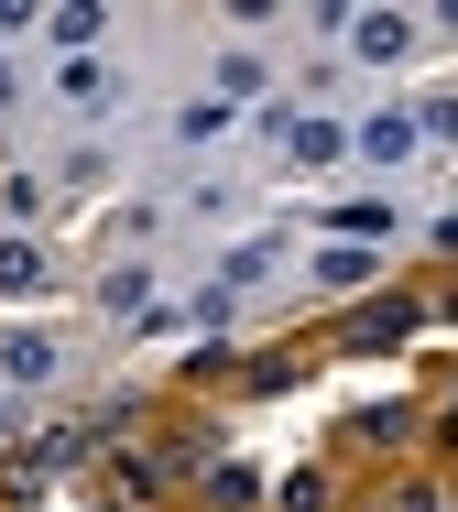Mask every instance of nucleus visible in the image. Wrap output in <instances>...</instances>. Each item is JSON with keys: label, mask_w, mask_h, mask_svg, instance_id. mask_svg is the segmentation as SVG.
<instances>
[{"label": "nucleus", "mask_w": 458, "mask_h": 512, "mask_svg": "<svg viewBox=\"0 0 458 512\" xmlns=\"http://www.w3.org/2000/svg\"><path fill=\"white\" fill-rule=\"evenodd\" d=\"M415 327H426V295H415V284H393V295H371V306L349 316L339 338H349V349H393V338H415Z\"/></svg>", "instance_id": "f257e3e1"}, {"label": "nucleus", "mask_w": 458, "mask_h": 512, "mask_svg": "<svg viewBox=\"0 0 458 512\" xmlns=\"http://www.w3.org/2000/svg\"><path fill=\"white\" fill-rule=\"evenodd\" d=\"M339 33H349V55H360V66H393V55L415 44V22H404V11H339Z\"/></svg>", "instance_id": "f03ea898"}, {"label": "nucleus", "mask_w": 458, "mask_h": 512, "mask_svg": "<svg viewBox=\"0 0 458 512\" xmlns=\"http://www.w3.org/2000/svg\"><path fill=\"white\" fill-rule=\"evenodd\" d=\"M273 142H284L295 164H339V153H349V131L317 120V109H273Z\"/></svg>", "instance_id": "7ed1b4c3"}, {"label": "nucleus", "mask_w": 458, "mask_h": 512, "mask_svg": "<svg viewBox=\"0 0 458 512\" xmlns=\"http://www.w3.org/2000/svg\"><path fill=\"white\" fill-rule=\"evenodd\" d=\"M262 512H339V469H328V458H306V469H284Z\"/></svg>", "instance_id": "20e7f679"}, {"label": "nucleus", "mask_w": 458, "mask_h": 512, "mask_svg": "<svg viewBox=\"0 0 458 512\" xmlns=\"http://www.w3.org/2000/svg\"><path fill=\"white\" fill-rule=\"evenodd\" d=\"M44 284H55L44 240H0V295H44Z\"/></svg>", "instance_id": "39448f33"}, {"label": "nucleus", "mask_w": 458, "mask_h": 512, "mask_svg": "<svg viewBox=\"0 0 458 512\" xmlns=\"http://www.w3.org/2000/svg\"><path fill=\"white\" fill-rule=\"evenodd\" d=\"M197 491H208L219 512H251V502H262V480H251L240 458H208V469H197Z\"/></svg>", "instance_id": "423d86ee"}, {"label": "nucleus", "mask_w": 458, "mask_h": 512, "mask_svg": "<svg viewBox=\"0 0 458 512\" xmlns=\"http://www.w3.org/2000/svg\"><path fill=\"white\" fill-rule=\"evenodd\" d=\"M360 153H371V164H404V153H415V109H382V120H360Z\"/></svg>", "instance_id": "0eeeda50"}, {"label": "nucleus", "mask_w": 458, "mask_h": 512, "mask_svg": "<svg viewBox=\"0 0 458 512\" xmlns=\"http://www.w3.org/2000/svg\"><path fill=\"white\" fill-rule=\"evenodd\" d=\"M0 371H11V382H44V371H55V338L11 327V338H0Z\"/></svg>", "instance_id": "6e6552de"}, {"label": "nucleus", "mask_w": 458, "mask_h": 512, "mask_svg": "<svg viewBox=\"0 0 458 512\" xmlns=\"http://www.w3.org/2000/svg\"><path fill=\"white\" fill-rule=\"evenodd\" d=\"M349 436H360V447H404V436H415V404H360Z\"/></svg>", "instance_id": "1a4fd4ad"}, {"label": "nucleus", "mask_w": 458, "mask_h": 512, "mask_svg": "<svg viewBox=\"0 0 458 512\" xmlns=\"http://www.w3.org/2000/svg\"><path fill=\"white\" fill-rule=\"evenodd\" d=\"M317 284H328V295H349V284H371V251H360V240H339V251H317Z\"/></svg>", "instance_id": "9d476101"}, {"label": "nucleus", "mask_w": 458, "mask_h": 512, "mask_svg": "<svg viewBox=\"0 0 458 512\" xmlns=\"http://www.w3.org/2000/svg\"><path fill=\"white\" fill-rule=\"evenodd\" d=\"M33 491H44V469H33V447H22V458H0V512H33Z\"/></svg>", "instance_id": "9b49d317"}, {"label": "nucleus", "mask_w": 458, "mask_h": 512, "mask_svg": "<svg viewBox=\"0 0 458 512\" xmlns=\"http://www.w3.org/2000/svg\"><path fill=\"white\" fill-rule=\"evenodd\" d=\"M229 99H262V55H219V109Z\"/></svg>", "instance_id": "f8f14e48"}, {"label": "nucleus", "mask_w": 458, "mask_h": 512, "mask_svg": "<svg viewBox=\"0 0 458 512\" xmlns=\"http://www.w3.org/2000/svg\"><path fill=\"white\" fill-rule=\"evenodd\" d=\"M66 99H110V66L99 55H66Z\"/></svg>", "instance_id": "ddd939ff"}, {"label": "nucleus", "mask_w": 458, "mask_h": 512, "mask_svg": "<svg viewBox=\"0 0 458 512\" xmlns=\"http://www.w3.org/2000/svg\"><path fill=\"white\" fill-rule=\"evenodd\" d=\"M415 142H458V99H426V109H415Z\"/></svg>", "instance_id": "4468645a"}, {"label": "nucleus", "mask_w": 458, "mask_h": 512, "mask_svg": "<svg viewBox=\"0 0 458 512\" xmlns=\"http://www.w3.org/2000/svg\"><path fill=\"white\" fill-rule=\"evenodd\" d=\"M448 436H458V382H448Z\"/></svg>", "instance_id": "2eb2a0df"}, {"label": "nucleus", "mask_w": 458, "mask_h": 512, "mask_svg": "<svg viewBox=\"0 0 458 512\" xmlns=\"http://www.w3.org/2000/svg\"><path fill=\"white\" fill-rule=\"evenodd\" d=\"M448 512H458V502H448Z\"/></svg>", "instance_id": "dca6fc26"}]
</instances>
